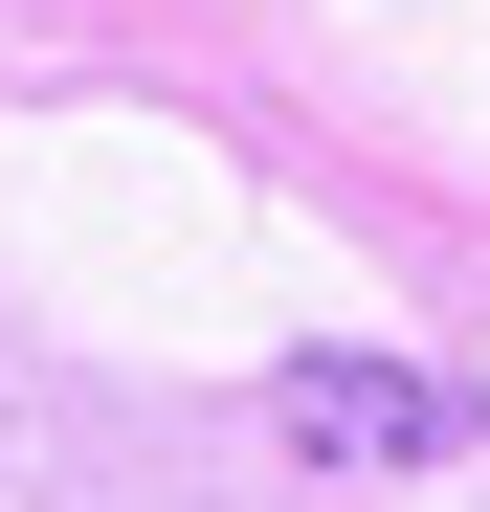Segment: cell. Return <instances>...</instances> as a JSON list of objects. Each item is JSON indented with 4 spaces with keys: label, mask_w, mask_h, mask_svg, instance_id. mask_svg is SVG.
<instances>
[{
    "label": "cell",
    "mask_w": 490,
    "mask_h": 512,
    "mask_svg": "<svg viewBox=\"0 0 490 512\" xmlns=\"http://www.w3.org/2000/svg\"><path fill=\"white\" fill-rule=\"evenodd\" d=\"M446 423H468V401L401 379V357H290V446H312V468H424Z\"/></svg>",
    "instance_id": "1"
}]
</instances>
